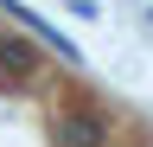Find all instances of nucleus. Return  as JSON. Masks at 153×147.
Segmentation results:
<instances>
[{"instance_id":"obj_1","label":"nucleus","mask_w":153,"mask_h":147,"mask_svg":"<svg viewBox=\"0 0 153 147\" xmlns=\"http://www.w3.org/2000/svg\"><path fill=\"white\" fill-rule=\"evenodd\" d=\"M0 64H7V70H32V64H38V51H32L26 39H0Z\"/></svg>"}]
</instances>
